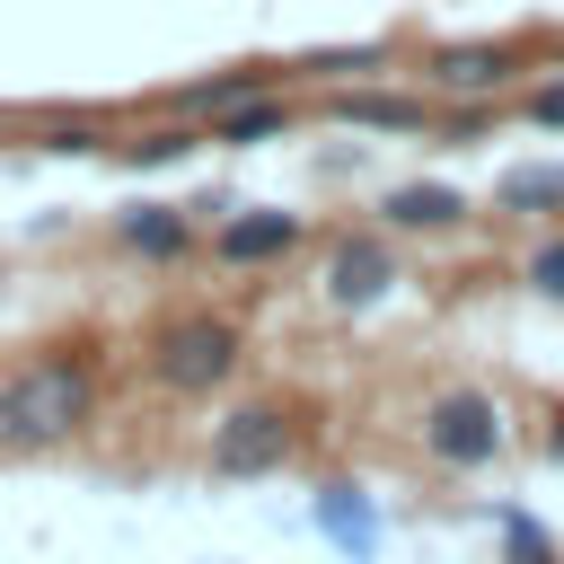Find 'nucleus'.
Masks as SVG:
<instances>
[{"label": "nucleus", "instance_id": "f257e3e1", "mask_svg": "<svg viewBox=\"0 0 564 564\" xmlns=\"http://www.w3.org/2000/svg\"><path fill=\"white\" fill-rule=\"evenodd\" d=\"M97 414V370L79 352H35L0 379V441L9 449H53Z\"/></svg>", "mask_w": 564, "mask_h": 564}, {"label": "nucleus", "instance_id": "f03ea898", "mask_svg": "<svg viewBox=\"0 0 564 564\" xmlns=\"http://www.w3.org/2000/svg\"><path fill=\"white\" fill-rule=\"evenodd\" d=\"M150 370H159V388H176V397H212V388L238 370V326L212 317V308L167 317L159 344H150Z\"/></svg>", "mask_w": 564, "mask_h": 564}, {"label": "nucleus", "instance_id": "7ed1b4c3", "mask_svg": "<svg viewBox=\"0 0 564 564\" xmlns=\"http://www.w3.org/2000/svg\"><path fill=\"white\" fill-rule=\"evenodd\" d=\"M423 449H432L441 467H485V458L502 449V405H494L485 388H441V397L423 405Z\"/></svg>", "mask_w": 564, "mask_h": 564}, {"label": "nucleus", "instance_id": "20e7f679", "mask_svg": "<svg viewBox=\"0 0 564 564\" xmlns=\"http://www.w3.org/2000/svg\"><path fill=\"white\" fill-rule=\"evenodd\" d=\"M511 70H520V44H432V53H423V97H467V106H485V97L511 88Z\"/></svg>", "mask_w": 564, "mask_h": 564}, {"label": "nucleus", "instance_id": "39448f33", "mask_svg": "<svg viewBox=\"0 0 564 564\" xmlns=\"http://www.w3.org/2000/svg\"><path fill=\"white\" fill-rule=\"evenodd\" d=\"M282 458H291L282 405H238L229 423H212V476H273Z\"/></svg>", "mask_w": 564, "mask_h": 564}, {"label": "nucleus", "instance_id": "423d86ee", "mask_svg": "<svg viewBox=\"0 0 564 564\" xmlns=\"http://www.w3.org/2000/svg\"><path fill=\"white\" fill-rule=\"evenodd\" d=\"M388 282H397L388 238H344V247L326 256V300H335V308H370V300H388Z\"/></svg>", "mask_w": 564, "mask_h": 564}, {"label": "nucleus", "instance_id": "0eeeda50", "mask_svg": "<svg viewBox=\"0 0 564 564\" xmlns=\"http://www.w3.org/2000/svg\"><path fill=\"white\" fill-rule=\"evenodd\" d=\"M291 247H300V212H229L212 229V256L220 264H273Z\"/></svg>", "mask_w": 564, "mask_h": 564}, {"label": "nucleus", "instance_id": "6e6552de", "mask_svg": "<svg viewBox=\"0 0 564 564\" xmlns=\"http://www.w3.org/2000/svg\"><path fill=\"white\" fill-rule=\"evenodd\" d=\"M317 529H326V546H344L352 564H370L379 555V511H370V494L361 485H317Z\"/></svg>", "mask_w": 564, "mask_h": 564}, {"label": "nucleus", "instance_id": "1a4fd4ad", "mask_svg": "<svg viewBox=\"0 0 564 564\" xmlns=\"http://www.w3.org/2000/svg\"><path fill=\"white\" fill-rule=\"evenodd\" d=\"M379 220H388V229H458V220H467V194L414 176V185H388V194H379Z\"/></svg>", "mask_w": 564, "mask_h": 564}, {"label": "nucleus", "instance_id": "9d476101", "mask_svg": "<svg viewBox=\"0 0 564 564\" xmlns=\"http://www.w3.org/2000/svg\"><path fill=\"white\" fill-rule=\"evenodd\" d=\"M326 115L335 123H370V132H423L432 123V106L397 97V88H344V97H326Z\"/></svg>", "mask_w": 564, "mask_h": 564}, {"label": "nucleus", "instance_id": "9b49d317", "mask_svg": "<svg viewBox=\"0 0 564 564\" xmlns=\"http://www.w3.org/2000/svg\"><path fill=\"white\" fill-rule=\"evenodd\" d=\"M273 132H291V97H273V88H256V97H238V106L212 115V141H229V150H256Z\"/></svg>", "mask_w": 564, "mask_h": 564}, {"label": "nucleus", "instance_id": "f8f14e48", "mask_svg": "<svg viewBox=\"0 0 564 564\" xmlns=\"http://www.w3.org/2000/svg\"><path fill=\"white\" fill-rule=\"evenodd\" d=\"M115 238H123L132 256H159V264H167V256H185L194 229H185V212H167V203H132V212L115 220Z\"/></svg>", "mask_w": 564, "mask_h": 564}, {"label": "nucleus", "instance_id": "ddd939ff", "mask_svg": "<svg viewBox=\"0 0 564 564\" xmlns=\"http://www.w3.org/2000/svg\"><path fill=\"white\" fill-rule=\"evenodd\" d=\"M494 203H502V212H564V159H555V167H511V176L494 185Z\"/></svg>", "mask_w": 564, "mask_h": 564}, {"label": "nucleus", "instance_id": "4468645a", "mask_svg": "<svg viewBox=\"0 0 564 564\" xmlns=\"http://www.w3.org/2000/svg\"><path fill=\"white\" fill-rule=\"evenodd\" d=\"M256 88H273V79H264V70H220V79H194L176 106H185V115H220V106H238V97H256Z\"/></svg>", "mask_w": 564, "mask_h": 564}, {"label": "nucleus", "instance_id": "2eb2a0df", "mask_svg": "<svg viewBox=\"0 0 564 564\" xmlns=\"http://www.w3.org/2000/svg\"><path fill=\"white\" fill-rule=\"evenodd\" d=\"M502 546H511V564H555V538L529 511H502Z\"/></svg>", "mask_w": 564, "mask_h": 564}, {"label": "nucleus", "instance_id": "dca6fc26", "mask_svg": "<svg viewBox=\"0 0 564 564\" xmlns=\"http://www.w3.org/2000/svg\"><path fill=\"white\" fill-rule=\"evenodd\" d=\"M379 62H388V44H352V53L335 44V53H308L300 70H308V79H344V70H379Z\"/></svg>", "mask_w": 564, "mask_h": 564}, {"label": "nucleus", "instance_id": "f3484780", "mask_svg": "<svg viewBox=\"0 0 564 564\" xmlns=\"http://www.w3.org/2000/svg\"><path fill=\"white\" fill-rule=\"evenodd\" d=\"M185 150H194V132H185V123H167V132H141V141H123V159H132V167H167V159H185Z\"/></svg>", "mask_w": 564, "mask_h": 564}, {"label": "nucleus", "instance_id": "a211bd4d", "mask_svg": "<svg viewBox=\"0 0 564 564\" xmlns=\"http://www.w3.org/2000/svg\"><path fill=\"white\" fill-rule=\"evenodd\" d=\"M529 291H546V300H564V238H546V247L529 256Z\"/></svg>", "mask_w": 564, "mask_h": 564}, {"label": "nucleus", "instance_id": "6ab92c4d", "mask_svg": "<svg viewBox=\"0 0 564 564\" xmlns=\"http://www.w3.org/2000/svg\"><path fill=\"white\" fill-rule=\"evenodd\" d=\"M44 150H62V159H88V150H106V141H97V123H53V132H44Z\"/></svg>", "mask_w": 564, "mask_h": 564}, {"label": "nucleus", "instance_id": "aec40b11", "mask_svg": "<svg viewBox=\"0 0 564 564\" xmlns=\"http://www.w3.org/2000/svg\"><path fill=\"white\" fill-rule=\"evenodd\" d=\"M529 123H546V132H564V79H546V88H529Z\"/></svg>", "mask_w": 564, "mask_h": 564}, {"label": "nucleus", "instance_id": "412c9836", "mask_svg": "<svg viewBox=\"0 0 564 564\" xmlns=\"http://www.w3.org/2000/svg\"><path fill=\"white\" fill-rule=\"evenodd\" d=\"M546 458H564V423H555V432H546Z\"/></svg>", "mask_w": 564, "mask_h": 564}]
</instances>
